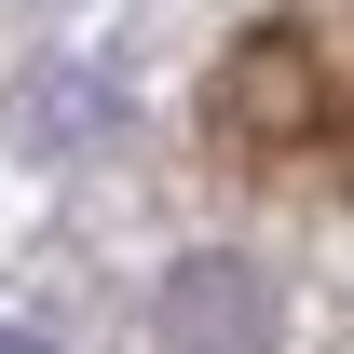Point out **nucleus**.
Masks as SVG:
<instances>
[{
    "label": "nucleus",
    "mask_w": 354,
    "mask_h": 354,
    "mask_svg": "<svg viewBox=\"0 0 354 354\" xmlns=\"http://www.w3.org/2000/svg\"><path fill=\"white\" fill-rule=\"evenodd\" d=\"M205 150L245 177L354 191V0H286L205 82Z\"/></svg>",
    "instance_id": "obj_1"
},
{
    "label": "nucleus",
    "mask_w": 354,
    "mask_h": 354,
    "mask_svg": "<svg viewBox=\"0 0 354 354\" xmlns=\"http://www.w3.org/2000/svg\"><path fill=\"white\" fill-rule=\"evenodd\" d=\"M0 354H55V341H28V327H0Z\"/></svg>",
    "instance_id": "obj_3"
},
{
    "label": "nucleus",
    "mask_w": 354,
    "mask_h": 354,
    "mask_svg": "<svg viewBox=\"0 0 354 354\" xmlns=\"http://www.w3.org/2000/svg\"><path fill=\"white\" fill-rule=\"evenodd\" d=\"M150 341H164V354H272V286L245 259H177Z\"/></svg>",
    "instance_id": "obj_2"
}]
</instances>
